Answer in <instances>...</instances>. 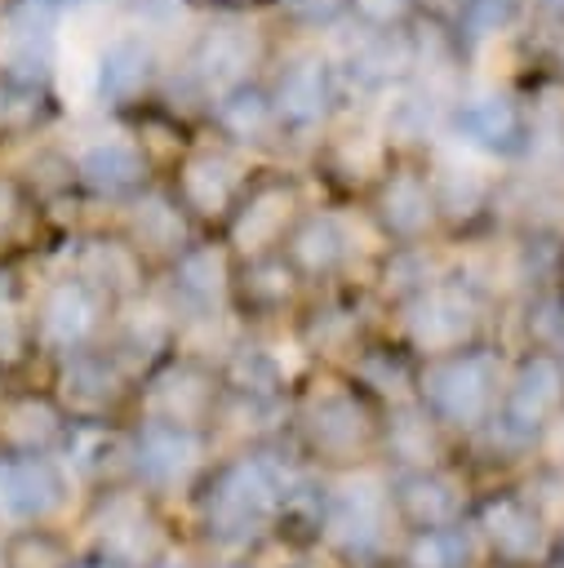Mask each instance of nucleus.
I'll return each mask as SVG.
<instances>
[{"instance_id":"1","label":"nucleus","mask_w":564,"mask_h":568,"mask_svg":"<svg viewBox=\"0 0 564 568\" xmlns=\"http://www.w3.org/2000/svg\"><path fill=\"white\" fill-rule=\"evenodd\" d=\"M102 324H107V297L89 288L80 275H62L40 293L31 315V337L58 355H75L93 346Z\"/></svg>"},{"instance_id":"2","label":"nucleus","mask_w":564,"mask_h":568,"mask_svg":"<svg viewBox=\"0 0 564 568\" xmlns=\"http://www.w3.org/2000/svg\"><path fill=\"white\" fill-rule=\"evenodd\" d=\"M497 373L484 351H449L422 373V395L435 408V417L453 426H475L497 395Z\"/></svg>"},{"instance_id":"3","label":"nucleus","mask_w":564,"mask_h":568,"mask_svg":"<svg viewBox=\"0 0 564 568\" xmlns=\"http://www.w3.org/2000/svg\"><path fill=\"white\" fill-rule=\"evenodd\" d=\"M53 0H13L0 13V80L40 89L53 67V31H58Z\"/></svg>"},{"instance_id":"4","label":"nucleus","mask_w":564,"mask_h":568,"mask_svg":"<svg viewBox=\"0 0 564 568\" xmlns=\"http://www.w3.org/2000/svg\"><path fill=\"white\" fill-rule=\"evenodd\" d=\"M71 497L62 457H0V515L13 528L53 524Z\"/></svg>"},{"instance_id":"5","label":"nucleus","mask_w":564,"mask_h":568,"mask_svg":"<svg viewBox=\"0 0 564 568\" xmlns=\"http://www.w3.org/2000/svg\"><path fill=\"white\" fill-rule=\"evenodd\" d=\"M71 417L53 395H0V457H53L67 444Z\"/></svg>"},{"instance_id":"6","label":"nucleus","mask_w":564,"mask_h":568,"mask_svg":"<svg viewBox=\"0 0 564 568\" xmlns=\"http://www.w3.org/2000/svg\"><path fill=\"white\" fill-rule=\"evenodd\" d=\"M244 186H249V173L231 151L200 146V151H187L178 164V204L191 209L195 217H231Z\"/></svg>"},{"instance_id":"7","label":"nucleus","mask_w":564,"mask_h":568,"mask_svg":"<svg viewBox=\"0 0 564 568\" xmlns=\"http://www.w3.org/2000/svg\"><path fill=\"white\" fill-rule=\"evenodd\" d=\"M124 395V368L111 359V351H75L62 355L58 368V404L71 422H102L107 408H115Z\"/></svg>"},{"instance_id":"8","label":"nucleus","mask_w":564,"mask_h":568,"mask_svg":"<svg viewBox=\"0 0 564 568\" xmlns=\"http://www.w3.org/2000/svg\"><path fill=\"white\" fill-rule=\"evenodd\" d=\"M293 222H298V186L284 178H258V182L249 178L240 204L226 217L231 240L240 248H249L253 257L266 253L275 240H284Z\"/></svg>"},{"instance_id":"9","label":"nucleus","mask_w":564,"mask_h":568,"mask_svg":"<svg viewBox=\"0 0 564 568\" xmlns=\"http://www.w3.org/2000/svg\"><path fill=\"white\" fill-rule=\"evenodd\" d=\"M333 102H338V80L320 53H298L271 89V106H275L280 129H298V133L324 124Z\"/></svg>"},{"instance_id":"10","label":"nucleus","mask_w":564,"mask_h":568,"mask_svg":"<svg viewBox=\"0 0 564 568\" xmlns=\"http://www.w3.org/2000/svg\"><path fill=\"white\" fill-rule=\"evenodd\" d=\"M409 337L422 346V351H435V355H449V351H462V342L471 337L475 328V297L466 288H417L413 302H409Z\"/></svg>"},{"instance_id":"11","label":"nucleus","mask_w":564,"mask_h":568,"mask_svg":"<svg viewBox=\"0 0 564 568\" xmlns=\"http://www.w3.org/2000/svg\"><path fill=\"white\" fill-rule=\"evenodd\" d=\"M373 213H377L382 231L395 235V240H417V235H426V226L435 222L431 173H422L417 164H386V173L377 178Z\"/></svg>"},{"instance_id":"12","label":"nucleus","mask_w":564,"mask_h":568,"mask_svg":"<svg viewBox=\"0 0 564 568\" xmlns=\"http://www.w3.org/2000/svg\"><path fill=\"white\" fill-rule=\"evenodd\" d=\"M453 133L475 151L515 155V151H524V111L506 93H480V98L457 102Z\"/></svg>"},{"instance_id":"13","label":"nucleus","mask_w":564,"mask_h":568,"mask_svg":"<svg viewBox=\"0 0 564 568\" xmlns=\"http://www.w3.org/2000/svg\"><path fill=\"white\" fill-rule=\"evenodd\" d=\"M284 253L293 271L329 275L351 257V235L338 213H298V222L284 235Z\"/></svg>"},{"instance_id":"14","label":"nucleus","mask_w":564,"mask_h":568,"mask_svg":"<svg viewBox=\"0 0 564 568\" xmlns=\"http://www.w3.org/2000/svg\"><path fill=\"white\" fill-rule=\"evenodd\" d=\"M213 404V382L209 373H200L195 364H178L169 373H160L147 390V408H151V422H164V426H182L191 430Z\"/></svg>"},{"instance_id":"15","label":"nucleus","mask_w":564,"mask_h":568,"mask_svg":"<svg viewBox=\"0 0 564 568\" xmlns=\"http://www.w3.org/2000/svg\"><path fill=\"white\" fill-rule=\"evenodd\" d=\"M253 62V40L244 27H209L191 49V71L200 84L226 93L244 84V71Z\"/></svg>"},{"instance_id":"16","label":"nucleus","mask_w":564,"mask_h":568,"mask_svg":"<svg viewBox=\"0 0 564 568\" xmlns=\"http://www.w3.org/2000/svg\"><path fill=\"white\" fill-rule=\"evenodd\" d=\"M560 399H564L560 364L551 355H533V359H524V368L515 373V382L506 390V426H515V430L542 426V417H551Z\"/></svg>"},{"instance_id":"17","label":"nucleus","mask_w":564,"mask_h":568,"mask_svg":"<svg viewBox=\"0 0 564 568\" xmlns=\"http://www.w3.org/2000/svg\"><path fill=\"white\" fill-rule=\"evenodd\" d=\"M129 244L138 253H187V213L178 204V195L169 191H147L138 195L133 213H129Z\"/></svg>"},{"instance_id":"18","label":"nucleus","mask_w":564,"mask_h":568,"mask_svg":"<svg viewBox=\"0 0 564 568\" xmlns=\"http://www.w3.org/2000/svg\"><path fill=\"white\" fill-rule=\"evenodd\" d=\"M155 80V53L142 40H115L102 58H98V98L111 106H129L138 102Z\"/></svg>"},{"instance_id":"19","label":"nucleus","mask_w":564,"mask_h":568,"mask_svg":"<svg viewBox=\"0 0 564 568\" xmlns=\"http://www.w3.org/2000/svg\"><path fill=\"white\" fill-rule=\"evenodd\" d=\"M75 275L98 288L107 302L111 297H129L142 280V253L124 240H89L80 248V262H75Z\"/></svg>"},{"instance_id":"20","label":"nucleus","mask_w":564,"mask_h":568,"mask_svg":"<svg viewBox=\"0 0 564 568\" xmlns=\"http://www.w3.org/2000/svg\"><path fill=\"white\" fill-rule=\"evenodd\" d=\"M306 435L315 448H360V439L369 435V417H364V404L351 395V390H324L311 399L306 408Z\"/></svg>"},{"instance_id":"21","label":"nucleus","mask_w":564,"mask_h":568,"mask_svg":"<svg viewBox=\"0 0 564 568\" xmlns=\"http://www.w3.org/2000/svg\"><path fill=\"white\" fill-rule=\"evenodd\" d=\"M142 173H147V160L133 142H98L75 164V178L93 195H129L142 186Z\"/></svg>"},{"instance_id":"22","label":"nucleus","mask_w":564,"mask_h":568,"mask_svg":"<svg viewBox=\"0 0 564 568\" xmlns=\"http://www.w3.org/2000/svg\"><path fill=\"white\" fill-rule=\"evenodd\" d=\"M213 120L226 138L235 142H271V133L280 129L275 120V106H271V93L253 89V84H235L226 93H218L213 102Z\"/></svg>"},{"instance_id":"23","label":"nucleus","mask_w":564,"mask_h":568,"mask_svg":"<svg viewBox=\"0 0 564 568\" xmlns=\"http://www.w3.org/2000/svg\"><path fill=\"white\" fill-rule=\"evenodd\" d=\"M431 195H435V217H449V222H475L493 195V182L471 169V164H435L431 173Z\"/></svg>"},{"instance_id":"24","label":"nucleus","mask_w":564,"mask_h":568,"mask_svg":"<svg viewBox=\"0 0 564 568\" xmlns=\"http://www.w3.org/2000/svg\"><path fill=\"white\" fill-rule=\"evenodd\" d=\"M404 67H413V49H409V40L400 31H369L346 58V71H351V80L360 89H382Z\"/></svg>"},{"instance_id":"25","label":"nucleus","mask_w":564,"mask_h":568,"mask_svg":"<svg viewBox=\"0 0 564 568\" xmlns=\"http://www.w3.org/2000/svg\"><path fill=\"white\" fill-rule=\"evenodd\" d=\"M0 541H4L9 568H75V564H80L75 541H71L67 532H58L53 524L13 528V532H4Z\"/></svg>"},{"instance_id":"26","label":"nucleus","mask_w":564,"mask_h":568,"mask_svg":"<svg viewBox=\"0 0 564 568\" xmlns=\"http://www.w3.org/2000/svg\"><path fill=\"white\" fill-rule=\"evenodd\" d=\"M293 288H298V271L289 266V257H275V253L249 257L244 280H240V293H244L249 311H280L293 297Z\"/></svg>"},{"instance_id":"27","label":"nucleus","mask_w":564,"mask_h":568,"mask_svg":"<svg viewBox=\"0 0 564 568\" xmlns=\"http://www.w3.org/2000/svg\"><path fill=\"white\" fill-rule=\"evenodd\" d=\"M524 146L542 151V155H564V84L560 80H546L528 111H524Z\"/></svg>"},{"instance_id":"28","label":"nucleus","mask_w":564,"mask_h":568,"mask_svg":"<svg viewBox=\"0 0 564 568\" xmlns=\"http://www.w3.org/2000/svg\"><path fill=\"white\" fill-rule=\"evenodd\" d=\"M173 284H178V293H182L191 306L209 311V306L226 293V266H222V253H218V248H187V253L178 257Z\"/></svg>"},{"instance_id":"29","label":"nucleus","mask_w":564,"mask_h":568,"mask_svg":"<svg viewBox=\"0 0 564 568\" xmlns=\"http://www.w3.org/2000/svg\"><path fill=\"white\" fill-rule=\"evenodd\" d=\"M164 337H169V320H164V311H155V306L129 311V315L120 320V337H115L111 359L124 368L129 355H155V351L164 346Z\"/></svg>"},{"instance_id":"30","label":"nucleus","mask_w":564,"mask_h":568,"mask_svg":"<svg viewBox=\"0 0 564 568\" xmlns=\"http://www.w3.org/2000/svg\"><path fill=\"white\" fill-rule=\"evenodd\" d=\"M515 22V0H466L457 9V40L466 49H480L484 40L502 36Z\"/></svg>"},{"instance_id":"31","label":"nucleus","mask_w":564,"mask_h":568,"mask_svg":"<svg viewBox=\"0 0 564 568\" xmlns=\"http://www.w3.org/2000/svg\"><path fill=\"white\" fill-rule=\"evenodd\" d=\"M329 164H333V173L346 178V182H360V178H369V173H386V164H382V142L369 138V133H342V138L333 142V151H329Z\"/></svg>"},{"instance_id":"32","label":"nucleus","mask_w":564,"mask_h":568,"mask_svg":"<svg viewBox=\"0 0 564 568\" xmlns=\"http://www.w3.org/2000/svg\"><path fill=\"white\" fill-rule=\"evenodd\" d=\"M40 111H44V93L40 89L0 80V129H27V124L40 120Z\"/></svg>"},{"instance_id":"33","label":"nucleus","mask_w":564,"mask_h":568,"mask_svg":"<svg viewBox=\"0 0 564 568\" xmlns=\"http://www.w3.org/2000/svg\"><path fill=\"white\" fill-rule=\"evenodd\" d=\"M346 4L360 13V22H364L369 31H395V27L413 13L417 0H346Z\"/></svg>"},{"instance_id":"34","label":"nucleus","mask_w":564,"mask_h":568,"mask_svg":"<svg viewBox=\"0 0 564 568\" xmlns=\"http://www.w3.org/2000/svg\"><path fill=\"white\" fill-rule=\"evenodd\" d=\"M280 4V13L289 18V22H298V27H329L342 9H346V0H275Z\"/></svg>"},{"instance_id":"35","label":"nucleus","mask_w":564,"mask_h":568,"mask_svg":"<svg viewBox=\"0 0 564 568\" xmlns=\"http://www.w3.org/2000/svg\"><path fill=\"white\" fill-rule=\"evenodd\" d=\"M22 217H27V200H22V191H18L13 182H0V240L13 235V231L22 226Z\"/></svg>"},{"instance_id":"36","label":"nucleus","mask_w":564,"mask_h":568,"mask_svg":"<svg viewBox=\"0 0 564 568\" xmlns=\"http://www.w3.org/2000/svg\"><path fill=\"white\" fill-rule=\"evenodd\" d=\"M13 311H18V280H13V271L0 266V324H9Z\"/></svg>"},{"instance_id":"37","label":"nucleus","mask_w":564,"mask_h":568,"mask_svg":"<svg viewBox=\"0 0 564 568\" xmlns=\"http://www.w3.org/2000/svg\"><path fill=\"white\" fill-rule=\"evenodd\" d=\"M138 13H147V18H164V13H173V4L178 0H129Z\"/></svg>"},{"instance_id":"38","label":"nucleus","mask_w":564,"mask_h":568,"mask_svg":"<svg viewBox=\"0 0 564 568\" xmlns=\"http://www.w3.org/2000/svg\"><path fill=\"white\" fill-rule=\"evenodd\" d=\"M191 4H200V9H222V13H235V9H249V4H258V0H191Z\"/></svg>"},{"instance_id":"39","label":"nucleus","mask_w":564,"mask_h":568,"mask_svg":"<svg viewBox=\"0 0 564 568\" xmlns=\"http://www.w3.org/2000/svg\"><path fill=\"white\" fill-rule=\"evenodd\" d=\"M422 4H431L435 13H453V18H457V9H462L466 0H422Z\"/></svg>"},{"instance_id":"40","label":"nucleus","mask_w":564,"mask_h":568,"mask_svg":"<svg viewBox=\"0 0 564 568\" xmlns=\"http://www.w3.org/2000/svg\"><path fill=\"white\" fill-rule=\"evenodd\" d=\"M546 9H555V13H564V0H542Z\"/></svg>"},{"instance_id":"41","label":"nucleus","mask_w":564,"mask_h":568,"mask_svg":"<svg viewBox=\"0 0 564 568\" xmlns=\"http://www.w3.org/2000/svg\"><path fill=\"white\" fill-rule=\"evenodd\" d=\"M53 4H58V9H62V4H89V0H53Z\"/></svg>"},{"instance_id":"42","label":"nucleus","mask_w":564,"mask_h":568,"mask_svg":"<svg viewBox=\"0 0 564 568\" xmlns=\"http://www.w3.org/2000/svg\"><path fill=\"white\" fill-rule=\"evenodd\" d=\"M0 568H9V555H4V541H0Z\"/></svg>"}]
</instances>
